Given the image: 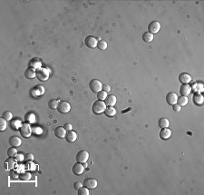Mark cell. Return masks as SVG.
<instances>
[{
    "label": "cell",
    "mask_w": 204,
    "mask_h": 195,
    "mask_svg": "<svg viewBox=\"0 0 204 195\" xmlns=\"http://www.w3.org/2000/svg\"><path fill=\"white\" fill-rule=\"evenodd\" d=\"M106 104L104 103V101H101V100H97L94 102V105H92V112L96 114H100L104 113V111L106 109Z\"/></svg>",
    "instance_id": "6da1fadb"
},
{
    "label": "cell",
    "mask_w": 204,
    "mask_h": 195,
    "mask_svg": "<svg viewBox=\"0 0 204 195\" xmlns=\"http://www.w3.org/2000/svg\"><path fill=\"white\" fill-rule=\"evenodd\" d=\"M49 75H50V70L48 68L41 67V68L36 70V77H37L38 80H40L42 82H45L46 80H48Z\"/></svg>",
    "instance_id": "7a4b0ae2"
},
{
    "label": "cell",
    "mask_w": 204,
    "mask_h": 195,
    "mask_svg": "<svg viewBox=\"0 0 204 195\" xmlns=\"http://www.w3.org/2000/svg\"><path fill=\"white\" fill-rule=\"evenodd\" d=\"M20 133L23 137L25 138H28L30 137L31 133H32V127L30 126V123H23L22 126L20 127Z\"/></svg>",
    "instance_id": "3957f363"
},
{
    "label": "cell",
    "mask_w": 204,
    "mask_h": 195,
    "mask_svg": "<svg viewBox=\"0 0 204 195\" xmlns=\"http://www.w3.org/2000/svg\"><path fill=\"white\" fill-rule=\"evenodd\" d=\"M89 87L94 93H98L103 89V83L99 80H97V79H92L89 83Z\"/></svg>",
    "instance_id": "277c9868"
},
{
    "label": "cell",
    "mask_w": 204,
    "mask_h": 195,
    "mask_svg": "<svg viewBox=\"0 0 204 195\" xmlns=\"http://www.w3.org/2000/svg\"><path fill=\"white\" fill-rule=\"evenodd\" d=\"M57 110H58V112L61 113V114H67V113L70 112L71 105H70V104L68 103V102L62 101V102H60V103H59Z\"/></svg>",
    "instance_id": "5b68a950"
},
{
    "label": "cell",
    "mask_w": 204,
    "mask_h": 195,
    "mask_svg": "<svg viewBox=\"0 0 204 195\" xmlns=\"http://www.w3.org/2000/svg\"><path fill=\"white\" fill-rule=\"evenodd\" d=\"M89 159V152L85 150H81L77 152L76 154V161L78 162H81V163H83V162H86L87 160Z\"/></svg>",
    "instance_id": "8992f818"
},
{
    "label": "cell",
    "mask_w": 204,
    "mask_h": 195,
    "mask_svg": "<svg viewBox=\"0 0 204 195\" xmlns=\"http://www.w3.org/2000/svg\"><path fill=\"white\" fill-rule=\"evenodd\" d=\"M161 30V24L158 21H152L150 23V25L148 26V32L152 35L159 33Z\"/></svg>",
    "instance_id": "52a82bcc"
},
{
    "label": "cell",
    "mask_w": 204,
    "mask_h": 195,
    "mask_svg": "<svg viewBox=\"0 0 204 195\" xmlns=\"http://www.w3.org/2000/svg\"><path fill=\"white\" fill-rule=\"evenodd\" d=\"M85 44L89 48H95V47H97V45H98V41H97V39L94 37V36L89 35L85 38Z\"/></svg>",
    "instance_id": "ba28073f"
},
{
    "label": "cell",
    "mask_w": 204,
    "mask_h": 195,
    "mask_svg": "<svg viewBox=\"0 0 204 195\" xmlns=\"http://www.w3.org/2000/svg\"><path fill=\"white\" fill-rule=\"evenodd\" d=\"M83 185L88 189H94L97 187V181L94 178H87L83 181Z\"/></svg>",
    "instance_id": "9c48e42d"
},
{
    "label": "cell",
    "mask_w": 204,
    "mask_h": 195,
    "mask_svg": "<svg viewBox=\"0 0 204 195\" xmlns=\"http://www.w3.org/2000/svg\"><path fill=\"white\" fill-rule=\"evenodd\" d=\"M177 100H178V95H176L175 93L171 92L166 95V102L170 105H173L175 104H177Z\"/></svg>",
    "instance_id": "30bf717a"
},
{
    "label": "cell",
    "mask_w": 204,
    "mask_h": 195,
    "mask_svg": "<svg viewBox=\"0 0 204 195\" xmlns=\"http://www.w3.org/2000/svg\"><path fill=\"white\" fill-rule=\"evenodd\" d=\"M192 92L191 85L188 83H182L180 87V93L182 96H188Z\"/></svg>",
    "instance_id": "8fae6325"
},
{
    "label": "cell",
    "mask_w": 204,
    "mask_h": 195,
    "mask_svg": "<svg viewBox=\"0 0 204 195\" xmlns=\"http://www.w3.org/2000/svg\"><path fill=\"white\" fill-rule=\"evenodd\" d=\"M85 166H83V163L81 162H76V163L73 164V173L76 174V175H80L83 173V171H85Z\"/></svg>",
    "instance_id": "7c38bea8"
},
{
    "label": "cell",
    "mask_w": 204,
    "mask_h": 195,
    "mask_svg": "<svg viewBox=\"0 0 204 195\" xmlns=\"http://www.w3.org/2000/svg\"><path fill=\"white\" fill-rule=\"evenodd\" d=\"M66 140L68 142H75L77 139V133L71 130V131H67L66 132Z\"/></svg>",
    "instance_id": "4fadbf2b"
},
{
    "label": "cell",
    "mask_w": 204,
    "mask_h": 195,
    "mask_svg": "<svg viewBox=\"0 0 204 195\" xmlns=\"http://www.w3.org/2000/svg\"><path fill=\"white\" fill-rule=\"evenodd\" d=\"M8 142H9V144H10L11 146H13V147H18V146H20L21 143H22L21 139L18 136H16V135L11 136L10 138H9Z\"/></svg>",
    "instance_id": "5bb4252c"
},
{
    "label": "cell",
    "mask_w": 204,
    "mask_h": 195,
    "mask_svg": "<svg viewBox=\"0 0 204 195\" xmlns=\"http://www.w3.org/2000/svg\"><path fill=\"white\" fill-rule=\"evenodd\" d=\"M16 161L14 160L13 158L9 157L8 159L6 160V162H5V163H4L5 169L8 170V171L13 170V168H14V167H15V165H16Z\"/></svg>",
    "instance_id": "9a60e30c"
},
{
    "label": "cell",
    "mask_w": 204,
    "mask_h": 195,
    "mask_svg": "<svg viewBox=\"0 0 204 195\" xmlns=\"http://www.w3.org/2000/svg\"><path fill=\"white\" fill-rule=\"evenodd\" d=\"M66 130L64 129V127H56L54 129V134L57 138H64L66 135Z\"/></svg>",
    "instance_id": "2e32d148"
},
{
    "label": "cell",
    "mask_w": 204,
    "mask_h": 195,
    "mask_svg": "<svg viewBox=\"0 0 204 195\" xmlns=\"http://www.w3.org/2000/svg\"><path fill=\"white\" fill-rule=\"evenodd\" d=\"M116 102H117V98L113 95H108L104 100L106 106H113V105H115V104H116Z\"/></svg>",
    "instance_id": "e0dca14e"
},
{
    "label": "cell",
    "mask_w": 204,
    "mask_h": 195,
    "mask_svg": "<svg viewBox=\"0 0 204 195\" xmlns=\"http://www.w3.org/2000/svg\"><path fill=\"white\" fill-rule=\"evenodd\" d=\"M171 136V131L169 128H163L161 131L160 132V137L163 140H167Z\"/></svg>",
    "instance_id": "ac0fdd59"
},
{
    "label": "cell",
    "mask_w": 204,
    "mask_h": 195,
    "mask_svg": "<svg viewBox=\"0 0 204 195\" xmlns=\"http://www.w3.org/2000/svg\"><path fill=\"white\" fill-rule=\"evenodd\" d=\"M179 81L182 83H189L192 81V76L186 73H182L179 76Z\"/></svg>",
    "instance_id": "d6986e66"
},
{
    "label": "cell",
    "mask_w": 204,
    "mask_h": 195,
    "mask_svg": "<svg viewBox=\"0 0 204 195\" xmlns=\"http://www.w3.org/2000/svg\"><path fill=\"white\" fill-rule=\"evenodd\" d=\"M25 76L27 79H33L36 77V70L33 67H28L25 72Z\"/></svg>",
    "instance_id": "ffe728a7"
},
{
    "label": "cell",
    "mask_w": 204,
    "mask_h": 195,
    "mask_svg": "<svg viewBox=\"0 0 204 195\" xmlns=\"http://www.w3.org/2000/svg\"><path fill=\"white\" fill-rule=\"evenodd\" d=\"M45 93V88L42 85H36L35 86V88L32 90V94H33L34 96H39L42 95Z\"/></svg>",
    "instance_id": "44dd1931"
},
{
    "label": "cell",
    "mask_w": 204,
    "mask_h": 195,
    "mask_svg": "<svg viewBox=\"0 0 204 195\" xmlns=\"http://www.w3.org/2000/svg\"><path fill=\"white\" fill-rule=\"evenodd\" d=\"M41 66H42V62L39 58H33L30 61V67L35 68V70L41 68Z\"/></svg>",
    "instance_id": "7402d4cb"
},
{
    "label": "cell",
    "mask_w": 204,
    "mask_h": 195,
    "mask_svg": "<svg viewBox=\"0 0 204 195\" xmlns=\"http://www.w3.org/2000/svg\"><path fill=\"white\" fill-rule=\"evenodd\" d=\"M191 88H192V90L194 91L195 93H201L204 90V86L201 83H194L191 86Z\"/></svg>",
    "instance_id": "603a6c76"
},
{
    "label": "cell",
    "mask_w": 204,
    "mask_h": 195,
    "mask_svg": "<svg viewBox=\"0 0 204 195\" xmlns=\"http://www.w3.org/2000/svg\"><path fill=\"white\" fill-rule=\"evenodd\" d=\"M115 114H116V110L114 109L113 106H108V107H106V109L104 111V114L108 117L114 116Z\"/></svg>",
    "instance_id": "cb8c5ba5"
},
{
    "label": "cell",
    "mask_w": 204,
    "mask_h": 195,
    "mask_svg": "<svg viewBox=\"0 0 204 195\" xmlns=\"http://www.w3.org/2000/svg\"><path fill=\"white\" fill-rule=\"evenodd\" d=\"M203 96L201 93H195L193 96V101L196 104H203Z\"/></svg>",
    "instance_id": "d4e9b609"
},
{
    "label": "cell",
    "mask_w": 204,
    "mask_h": 195,
    "mask_svg": "<svg viewBox=\"0 0 204 195\" xmlns=\"http://www.w3.org/2000/svg\"><path fill=\"white\" fill-rule=\"evenodd\" d=\"M25 121L28 123H33L35 122V115L33 113H27L25 115Z\"/></svg>",
    "instance_id": "484cf974"
},
{
    "label": "cell",
    "mask_w": 204,
    "mask_h": 195,
    "mask_svg": "<svg viewBox=\"0 0 204 195\" xmlns=\"http://www.w3.org/2000/svg\"><path fill=\"white\" fill-rule=\"evenodd\" d=\"M159 126L163 129V128H168L169 125H170V121L167 119V118H161L159 120Z\"/></svg>",
    "instance_id": "4316f807"
},
{
    "label": "cell",
    "mask_w": 204,
    "mask_h": 195,
    "mask_svg": "<svg viewBox=\"0 0 204 195\" xmlns=\"http://www.w3.org/2000/svg\"><path fill=\"white\" fill-rule=\"evenodd\" d=\"M188 97L187 96H180V97H178V100H177V104L180 105V106H185L187 105L188 104Z\"/></svg>",
    "instance_id": "83f0119b"
},
{
    "label": "cell",
    "mask_w": 204,
    "mask_h": 195,
    "mask_svg": "<svg viewBox=\"0 0 204 195\" xmlns=\"http://www.w3.org/2000/svg\"><path fill=\"white\" fill-rule=\"evenodd\" d=\"M142 40L144 42H147V43H150V42L153 40V35L149 33V32H145V33L142 35Z\"/></svg>",
    "instance_id": "f1b7e54d"
},
{
    "label": "cell",
    "mask_w": 204,
    "mask_h": 195,
    "mask_svg": "<svg viewBox=\"0 0 204 195\" xmlns=\"http://www.w3.org/2000/svg\"><path fill=\"white\" fill-rule=\"evenodd\" d=\"M22 122L19 120V119H16V120H13L11 122V127L14 129V130H17V129H20V127L22 126Z\"/></svg>",
    "instance_id": "f546056e"
},
{
    "label": "cell",
    "mask_w": 204,
    "mask_h": 195,
    "mask_svg": "<svg viewBox=\"0 0 204 195\" xmlns=\"http://www.w3.org/2000/svg\"><path fill=\"white\" fill-rule=\"evenodd\" d=\"M58 104H59V102L57 100H55V99L50 100L49 103H48V106H49V108H51V109H57Z\"/></svg>",
    "instance_id": "4dcf8cb0"
},
{
    "label": "cell",
    "mask_w": 204,
    "mask_h": 195,
    "mask_svg": "<svg viewBox=\"0 0 204 195\" xmlns=\"http://www.w3.org/2000/svg\"><path fill=\"white\" fill-rule=\"evenodd\" d=\"M78 191V195H89V189L86 188L85 186H82L80 189L77 190Z\"/></svg>",
    "instance_id": "1f68e13d"
},
{
    "label": "cell",
    "mask_w": 204,
    "mask_h": 195,
    "mask_svg": "<svg viewBox=\"0 0 204 195\" xmlns=\"http://www.w3.org/2000/svg\"><path fill=\"white\" fill-rule=\"evenodd\" d=\"M17 154V150L16 149V147H11V148H9V149L7 150V155L9 157H16V155Z\"/></svg>",
    "instance_id": "d6a6232c"
},
{
    "label": "cell",
    "mask_w": 204,
    "mask_h": 195,
    "mask_svg": "<svg viewBox=\"0 0 204 195\" xmlns=\"http://www.w3.org/2000/svg\"><path fill=\"white\" fill-rule=\"evenodd\" d=\"M107 93H106L105 91H100L97 93V98H98V100H101V101H104L105 98L107 97Z\"/></svg>",
    "instance_id": "836d02e7"
},
{
    "label": "cell",
    "mask_w": 204,
    "mask_h": 195,
    "mask_svg": "<svg viewBox=\"0 0 204 195\" xmlns=\"http://www.w3.org/2000/svg\"><path fill=\"white\" fill-rule=\"evenodd\" d=\"M2 118H4L6 121H11L12 118H13V114H12L11 112H9V111H7V112L3 113Z\"/></svg>",
    "instance_id": "e575fe53"
},
{
    "label": "cell",
    "mask_w": 204,
    "mask_h": 195,
    "mask_svg": "<svg viewBox=\"0 0 204 195\" xmlns=\"http://www.w3.org/2000/svg\"><path fill=\"white\" fill-rule=\"evenodd\" d=\"M97 47H98L100 50H105L107 48V43L104 40H101L98 42V45H97Z\"/></svg>",
    "instance_id": "d590c367"
},
{
    "label": "cell",
    "mask_w": 204,
    "mask_h": 195,
    "mask_svg": "<svg viewBox=\"0 0 204 195\" xmlns=\"http://www.w3.org/2000/svg\"><path fill=\"white\" fill-rule=\"evenodd\" d=\"M20 179L21 180H24V181H27V180H30L31 178V173H28V171H25V173H23L20 174Z\"/></svg>",
    "instance_id": "8d00e7d4"
},
{
    "label": "cell",
    "mask_w": 204,
    "mask_h": 195,
    "mask_svg": "<svg viewBox=\"0 0 204 195\" xmlns=\"http://www.w3.org/2000/svg\"><path fill=\"white\" fill-rule=\"evenodd\" d=\"M9 175H10V178L13 179V180L17 179L18 177H19V173H18V171L16 170H10Z\"/></svg>",
    "instance_id": "74e56055"
},
{
    "label": "cell",
    "mask_w": 204,
    "mask_h": 195,
    "mask_svg": "<svg viewBox=\"0 0 204 195\" xmlns=\"http://www.w3.org/2000/svg\"><path fill=\"white\" fill-rule=\"evenodd\" d=\"M7 126V121L5 120L4 118H1L0 119V131H5Z\"/></svg>",
    "instance_id": "f35d334b"
},
{
    "label": "cell",
    "mask_w": 204,
    "mask_h": 195,
    "mask_svg": "<svg viewBox=\"0 0 204 195\" xmlns=\"http://www.w3.org/2000/svg\"><path fill=\"white\" fill-rule=\"evenodd\" d=\"M35 164L34 163V162H27V163L26 165V168L27 170H29V171H35Z\"/></svg>",
    "instance_id": "ab89813d"
},
{
    "label": "cell",
    "mask_w": 204,
    "mask_h": 195,
    "mask_svg": "<svg viewBox=\"0 0 204 195\" xmlns=\"http://www.w3.org/2000/svg\"><path fill=\"white\" fill-rule=\"evenodd\" d=\"M32 133H35V134H36V135H39V134H41L42 133H43V130H42L40 127L35 126V127L32 128Z\"/></svg>",
    "instance_id": "60d3db41"
},
{
    "label": "cell",
    "mask_w": 204,
    "mask_h": 195,
    "mask_svg": "<svg viewBox=\"0 0 204 195\" xmlns=\"http://www.w3.org/2000/svg\"><path fill=\"white\" fill-rule=\"evenodd\" d=\"M15 158L16 162H23L25 160V155H23L22 154H17Z\"/></svg>",
    "instance_id": "b9f144b4"
},
{
    "label": "cell",
    "mask_w": 204,
    "mask_h": 195,
    "mask_svg": "<svg viewBox=\"0 0 204 195\" xmlns=\"http://www.w3.org/2000/svg\"><path fill=\"white\" fill-rule=\"evenodd\" d=\"M34 160V155L32 154H27L25 155V161L26 162H32Z\"/></svg>",
    "instance_id": "7bdbcfd3"
},
{
    "label": "cell",
    "mask_w": 204,
    "mask_h": 195,
    "mask_svg": "<svg viewBox=\"0 0 204 195\" xmlns=\"http://www.w3.org/2000/svg\"><path fill=\"white\" fill-rule=\"evenodd\" d=\"M103 91H105L106 93H108L111 91V86L109 85H107V83H104V85H103V89H102Z\"/></svg>",
    "instance_id": "ee69618b"
},
{
    "label": "cell",
    "mask_w": 204,
    "mask_h": 195,
    "mask_svg": "<svg viewBox=\"0 0 204 195\" xmlns=\"http://www.w3.org/2000/svg\"><path fill=\"white\" fill-rule=\"evenodd\" d=\"M173 110L175 111L176 113H179L180 111V109H182V106H180L178 104H175L173 105Z\"/></svg>",
    "instance_id": "f6af8a7d"
},
{
    "label": "cell",
    "mask_w": 204,
    "mask_h": 195,
    "mask_svg": "<svg viewBox=\"0 0 204 195\" xmlns=\"http://www.w3.org/2000/svg\"><path fill=\"white\" fill-rule=\"evenodd\" d=\"M82 186H83V183H80V182H76V183H73V187H75V189H76V190L80 189Z\"/></svg>",
    "instance_id": "bcb514c9"
},
{
    "label": "cell",
    "mask_w": 204,
    "mask_h": 195,
    "mask_svg": "<svg viewBox=\"0 0 204 195\" xmlns=\"http://www.w3.org/2000/svg\"><path fill=\"white\" fill-rule=\"evenodd\" d=\"M64 129L66 130V131H71V130L73 129V126H72L71 123H66L64 125Z\"/></svg>",
    "instance_id": "7dc6e473"
}]
</instances>
